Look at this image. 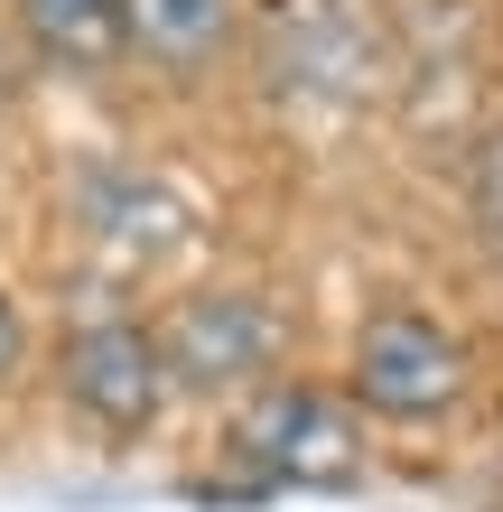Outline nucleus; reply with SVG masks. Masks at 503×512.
I'll return each instance as SVG.
<instances>
[{"mask_svg":"<svg viewBox=\"0 0 503 512\" xmlns=\"http://www.w3.org/2000/svg\"><path fill=\"white\" fill-rule=\"evenodd\" d=\"M466 382H476V364H466V345L429 308H373L345 345V410L392 419V429L448 419L466 401Z\"/></svg>","mask_w":503,"mask_h":512,"instance_id":"1","label":"nucleus"},{"mask_svg":"<svg viewBox=\"0 0 503 512\" xmlns=\"http://www.w3.org/2000/svg\"><path fill=\"white\" fill-rule=\"evenodd\" d=\"M150 336H159L168 391H224V401H243V391L280 382L289 326L261 289H187V298H168V317Z\"/></svg>","mask_w":503,"mask_h":512,"instance_id":"2","label":"nucleus"},{"mask_svg":"<svg viewBox=\"0 0 503 512\" xmlns=\"http://www.w3.org/2000/svg\"><path fill=\"white\" fill-rule=\"evenodd\" d=\"M56 391L84 429L103 438H140L150 419L168 410V364H159V336L140 317H75L56 336Z\"/></svg>","mask_w":503,"mask_h":512,"instance_id":"3","label":"nucleus"},{"mask_svg":"<svg viewBox=\"0 0 503 512\" xmlns=\"http://www.w3.org/2000/svg\"><path fill=\"white\" fill-rule=\"evenodd\" d=\"M224 457L252 475H345L354 466V419L327 382H261L233 401Z\"/></svg>","mask_w":503,"mask_h":512,"instance_id":"4","label":"nucleus"},{"mask_svg":"<svg viewBox=\"0 0 503 512\" xmlns=\"http://www.w3.org/2000/svg\"><path fill=\"white\" fill-rule=\"evenodd\" d=\"M271 75H280V94H354L364 84V28L336 0H280L271 10Z\"/></svg>","mask_w":503,"mask_h":512,"instance_id":"5","label":"nucleus"},{"mask_svg":"<svg viewBox=\"0 0 503 512\" xmlns=\"http://www.w3.org/2000/svg\"><path fill=\"white\" fill-rule=\"evenodd\" d=\"M243 0H122V47L159 75H205L233 47Z\"/></svg>","mask_w":503,"mask_h":512,"instance_id":"6","label":"nucleus"},{"mask_svg":"<svg viewBox=\"0 0 503 512\" xmlns=\"http://www.w3.org/2000/svg\"><path fill=\"white\" fill-rule=\"evenodd\" d=\"M19 10V38L66 75H94L122 56V0H10Z\"/></svg>","mask_w":503,"mask_h":512,"instance_id":"7","label":"nucleus"},{"mask_svg":"<svg viewBox=\"0 0 503 512\" xmlns=\"http://www.w3.org/2000/svg\"><path fill=\"white\" fill-rule=\"evenodd\" d=\"M84 233L94 243H122V252H168L177 243V205H168V187H150L131 168H94L84 177Z\"/></svg>","mask_w":503,"mask_h":512,"instance_id":"8","label":"nucleus"},{"mask_svg":"<svg viewBox=\"0 0 503 512\" xmlns=\"http://www.w3.org/2000/svg\"><path fill=\"white\" fill-rule=\"evenodd\" d=\"M457 196H466V224H476V243L503 261V112L466 140V159H457Z\"/></svg>","mask_w":503,"mask_h":512,"instance_id":"9","label":"nucleus"},{"mask_svg":"<svg viewBox=\"0 0 503 512\" xmlns=\"http://www.w3.org/2000/svg\"><path fill=\"white\" fill-rule=\"evenodd\" d=\"M19 364H28V317H19V298L0 289V382H10Z\"/></svg>","mask_w":503,"mask_h":512,"instance_id":"10","label":"nucleus"}]
</instances>
